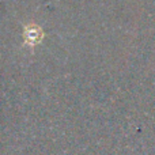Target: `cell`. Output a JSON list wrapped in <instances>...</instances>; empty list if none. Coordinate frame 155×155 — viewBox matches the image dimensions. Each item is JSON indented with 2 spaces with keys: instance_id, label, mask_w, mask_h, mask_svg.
I'll return each instance as SVG.
<instances>
[{
  "instance_id": "cell-1",
  "label": "cell",
  "mask_w": 155,
  "mask_h": 155,
  "mask_svg": "<svg viewBox=\"0 0 155 155\" xmlns=\"http://www.w3.org/2000/svg\"><path fill=\"white\" fill-rule=\"evenodd\" d=\"M44 38V30L41 26L35 23H29L23 27V41L25 45L27 46H35L40 44Z\"/></svg>"
}]
</instances>
